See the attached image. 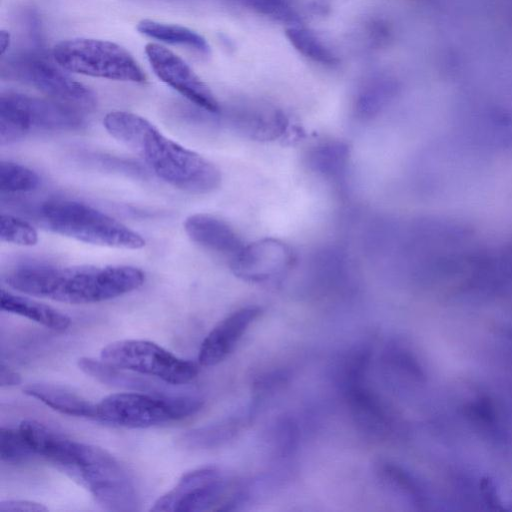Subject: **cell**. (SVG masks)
Masks as SVG:
<instances>
[{
    "label": "cell",
    "instance_id": "obj_1",
    "mask_svg": "<svg viewBox=\"0 0 512 512\" xmlns=\"http://www.w3.org/2000/svg\"><path fill=\"white\" fill-rule=\"evenodd\" d=\"M103 125L170 186L197 195L213 192L220 186L221 173L212 162L169 139L142 116L111 111L104 117Z\"/></svg>",
    "mask_w": 512,
    "mask_h": 512
},
{
    "label": "cell",
    "instance_id": "obj_2",
    "mask_svg": "<svg viewBox=\"0 0 512 512\" xmlns=\"http://www.w3.org/2000/svg\"><path fill=\"white\" fill-rule=\"evenodd\" d=\"M142 270L133 266L28 265L6 276V283L22 293L69 304L110 300L141 287Z\"/></svg>",
    "mask_w": 512,
    "mask_h": 512
},
{
    "label": "cell",
    "instance_id": "obj_3",
    "mask_svg": "<svg viewBox=\"0 0 512 512\" xmlns=\"http://www.w3.org/2000/svg\"><path fill=\"white\" fill-rule=\"evenodd\" d=\"M50 462L88 489L103 509L139 510V496L132 478L106 450L64 437Z\"/></svg>",
    "mask_w": 512,
    "mask_h": 512
},
{
    "label": "cell",
    "instance_id": "obj_4",
    "mask_svg": "<svg viewBox=\"0 0 512 512\" xmlns=\"http://www.w3.org/2000/svg\"><path fill=\"white\" fill-rule=\"evenodd\" d=\"M38 216L52 232L84 243L124 249L145 246L139 233L82 202L50 200L39 207Z\"/></svg>",
    "mask_w": 512,
    "mask_h": 512
},
{
    "label": "cell",
    "instance_id": "obj_5",
    "mask_svg": "<svg viewBox=\"0 0 512 512\" xmlns=\"http://www.w3.org/2000/svg\"><path fill=\"white\" fill-rule=\"evenodd\" d=\"M202 405L203 400L194 395L116 393L96 404V419L117 426L147 428L192 416Z\"/></svg>",
    "mask_w": 512,
    "mask_h": 512
},
{
    "label": "cell",
    "instance_id": "obj_6",
    "mask_svg": "<svg viewBox=\"0 0 512 512\" xmlns=\"http://www.w3.org/2000/svg\"><path fill=\"white\" fill-rule=\"evenodd\" d=\"M52 55L64 70L110 80L144 83L146 75L134 57L106 40L73 38L57 43Z\"/></svg>",
    "mask_w": 512,
    "mask_h": 512
},
{
    "label": "cell",
    "instance_id": "obj_7",
    "mask_svg": "<svg viewBox=\"0 0 512 512\" xmlns=\"http://www.w3.org/2000/svg\"><path fill=\"white\" fill-rule=\"evenodd\" d=\"M78 110L55 100L8 92L0 96V145L14 143L41 131H71L81 128Z\"/></svg>",
    "mask_w": 512,
    "mask_h": 512
},
{
    "label": "cell",
    "instance_id": "obj_8",
    "mask_svg": "<svg viewBox=\"0 0 512 512\" xmlns=\"http://www.w3.org/2000/svg\"><path fill=\"white\" fill-rule=\"evenodd\" d=\"M100 358L112 366L157 378L169 385L186 384L199 371L195 362L181 359L147 340L112 342L101 350Z\"/></svg>",
    "mask_w": 512,
    "mask_h": 512
},
{
    "label": "cell",
    "instance_id": "obj_9",
    "mask_svg": "<svg viewBox=\"0 0 512 512\" xmlns=\"http://www.w3.org/2000/svg\"><path fill=\"white\" fill-rule=\"evenodd\" d=\"M7 64L2 68L3 76L28 84L52 100L76 110H89L96 105V96L89 87L43 57L23 55Z\"/></svg>",
    "mask_w": 512,
    "mask_h": 512
},
{
    "label": "cell",
    "instance_id": "obj_10",
    "mask_svg": "<svg viewBox=\"0 0 512 512\" xmlns=\"http://www.w3.org/2000/svg\"><path fill=\"white\" fill-rule=\"evenodd\" d=\"M229 482L216 467H203L184 474L177 484L151 507L155 512H184L216 509Z\"/></svg>",
    "mask_w": 512,
    "mask_h": 512
},
{
    "label": "cell",
    "instance_id": "obj_11",
    "mask_svg": "<svg viewBox=\"0 0 512 512\" xmlns=\"http://www.w3.org/2000/svg\"><path fill=\"white\" fill-rule=\"evenodd\" d=\"M145 53L162 82L205 111L219 112L220 106L210 89L182 58L156 43H148Z\"/></svg>",
    "mask_w": 512,
    "mask_h": 512
},
{
    "label": "cell",
    "instance_id": "obj_12",
    "mask_svg": "<svg viewBox=\"0 0 512 512\" xmlns=\"http://www.w3.org/2000/svg\"><path fill=\"white\" fill-rule=\"evenodd\" d=\"M294 262L291 248L284 242L265 238L243 248L230 259L232 272L238 278L255 283L281 279Z\"/></svg>",
    "mask_w": 512,
    "mask_h": 512
},
{
    "label": "cell",
    "instance_id": "obj_13",
    "mask_svg": "<svg viewBox=\"0 0 512 512\" xmlns=\"http://www.w3.org/2000/svg\"><path fill=\"white\" fill-rule=\"evenodd\" d=\"M260 314V307L246 306L221 320L203 340L198 354L199 364L210 367L223 361Z\"/></svg>",
    "mask_w": 512,
    "mask_h": 512
},
{
    "label": "cell",
    "instance_id": "obj_14",
    "mask_svg": "<svg viewBox=\"0 0 512 512\" xmlns=\"http://www.w3.org/2000/svg\"><path fill=\"white\" fill-rule=\"evenodd\" d=\"M184 229L199 246L232 259L244 246L239 235L225 220L206 213L186 218Z\"/></svg>",
    "mask_w": 512,
    "mask_h": 512
},
{
    "label": "cell",
    "instance_id": "obj_15",
    "mask_svg": "<svg viewBox=\"0 0 512 512\" xmlns=\"http://www.w3.org/2000/svg\"><path fill=\"white\" fill-rule=\"evenodd\" d=\"M77 365L85 374L103 384L146 393L164 394V389L159 382L149 380L148 376L142 377V374L112 366L102 360L83 357L78 360Z\"/></svg>",
    "mask_w": 512,
    "mask_h": 512
},
{
    "label": "cell",
    "instance_id": "obj_16",
    "mask_svg": "<svg viewBox=\"0 0 512 512\" xmlns=\"http://www.w3.org/2000/svg\"><path fill=\"white\" fill-rule=\"evenodd\" d=\"M23 392L60 413L96 419V405L63 386L31 383L23 388Z\"/></svg>",
    "mask_w": 512,
    "mask_h": 512
},
{
    "label": "cell",
    "instance_id": "obj_17",
    "mask_svg": "<svg viewBox=\"0 0 512 512\" xmlns=\"http://www.w3.org/2000/svg\"><path fill=\"white\" fill-rule=\"evenodd\" d=\"M307 163L313 172L323 178L342 183L349 171L350 149L341 141H325L309 150Z\"/></svg>",
    "mask_w": 512,
    "mask_h": 512
},
{
    "label": "cell",
    "instance_id": "obj_18",
    "mask_svg": "<svg viewBox=\"0 0 512 512\" xmlns=\"http://www.w3.org/2000/svg\"><path fill=\"white\" fill-rule=\"evenodd\" d=\"M1 309L35 321L54 331H64L71 319L64 313L44 303L1 290Z\"/></svg>",
    "mask_w": 512,
    "mask_h": 512
},
{
    "label": "cell",
    "instance_id": "obj_19",
    "mask_svg": "<svg viewBox=\"0 0 512 512\" xmlns=\"http://www.w3.org/2000/svg\"><path fill=\"white\" fill-rule=\"evenodd\" d=\"M238 130L249 139L276 140L289 131V120L277 109H252L239 116Z\"/></svg>",
    "mask_w": 512,
    "mask_h": 512
},
{
    "label": "cell",
    "instance_id": "obj_20",
    "mask_svg": "<svg viewBox=\"0 0 512 512\" xmlns=\"http://www.w3.org/2000/svg\"><path fill=\"white\" fill-rule=\"evenodd\" d=\"M398 88L397 81L390 76H377L367 81L355 98L357 116L370 119L379 114L396 96Z\"/></svg>",
    "mask_w": 512,
    "mask_h": 512
},
{
    "label": "cell",
    "instance_id": "obj_21",
    "mask_svg": "<svg viewBox=\"0 0 512 512\" xmlns=\"http://www.w3.org/2000/svg\"><path fill=\"white\" fill-rule=\"evenodd\" d=\"M345 392L358 424L370 433L383 434L384 409L370 391L359 383L345 388Z\"/></svg>",
    "mask_w": 512,
    "mask_h": 512
},
{
    "label": "cell",
    "instance_id": "obj_22",
    "mask_svg": "<svg viewBox=\"0 0 512 512\" xmlns=\"http://www.w3.org/2000/svg\"><path fill=\"white\" fill-rule=\"evenodd\" d=\"M137 30L145 36L162 42L187 46L203 54L210 52L206 39L184 26L143 19L138 22Z\"/></svg>",
    "mask_w": 512,
    "mask_h": 512
},
{
    "label": "cell",
    "instance_id": "obj_23",
    "mask_svg": "<svg viewBox=\"0 0 512 512\" xmlns=\"http://www.w3.org/2000/svg\"><path fill=\"white\" fill-rule=\"evenodd\" d=\"M286 36L293 47L303 56L322 65L334 66L337 56L310 30L299 25L286 29Z\"/></svg>",
    "mask_w": 512,
    "mask_h": 512
},
{
    "label": "cell",
    "instance_id": "obj_24",
    "mask_svg": "<svg viewBox=\"0 0 512 512\" xmlns=\"http://www.w3.org/2000/svg\"><path fill=\"white\" fill-rule=\"evenodd\" d=\"M238 421L228 419L217 424H211L193 429L182 434L181 445L191 449H205L217 446L229 440L237 431Z\"/></svg>",
    "mask_w": 512,
    "mask_h": 512
},
{
    "label": "cell",
    "instance_id": "obj_25",
    "mask_svg": "<svg viewBox=\"0 0 512 512\" xmlns=\"http://www.w3.org/2000/svg\"><path fill=\"white\" fill-rule=\"evenodd\" d=\"M40 184V177L33 170L10 161L0 163L1 193H25L35 190Z\"/></svg>",
    "mask_w": 512,
    "mask_h": 512
},
{
    "label": "cell",
    "instance_id": "obj_26",
    "mask_svg": "<svg viewBox=\"0 0 512 512\" xmlns=\"http://www.w3.org/2000/svg\"><path fill=\"white\" fill-rule=\"evenodd\" d=\"M0 240L20 246H34L38 242V233L29 222L13 215L2 214Z\"/></svg>",
    "mask_w": 512,
    "mask_h": 512
},
{
    "label": "cell",
    "instance_id": "obj_27",
    "mask_svg": "<svg viewBox=\"0 0 512 512\" xmlns=\"http://www.w3.org/2000/svg\"><path fill=\"white\" fill-rule=\"evenodd\" d=\"M36 455L28 446L19 429H0V458L3 462L19 464L26 462Z\"/></svg>",
    "mask_w": 512,
    "mask_h": 512
},
{
    "label": "cell",
    "instance_id": "obj_28",
    "mask_svg": "<svg viewBox=\"0 0 512 512\" xmlns=\"http://www.w3.org/2000/svg\"><path fill=\"white\" fill-rule=\"evenodd\" d=\"M257 13L291 26L298 25L300 16L291 0H245Z\"/></svg>",
    "mask_w": 512,
    "mask_h": 512
},
{
    "label": "cell",
    "instance_id": "obj_29",
    "mask_svg": "<svg viewBox=\"0 0 512 512\" xmlns=\"http://www.w3.org/2000/svg\"><path fill=\"white\" fill-rule=\"evenodd\" d=\"M48 508L41 503L29 500H6L0 502V512H46Z\"/></svg>",
    "mask_w": 512,
    "mask_h": 512
},
{
    "label": "cell",
    "instance_id": "obj_30",
    "mask_svg": "<svg viewBox=\"0 0 512 512\" xmlns=\"http://www.w3.org/2000/svg\"><path fill=\"white\" fill-rule=\"evenodd\" d=\"M389 28L381 21L375 22L369 29V37L375 45H381L389 39Z\"/></svg>",
    "mask_w": 512,
    "mask_h": 512
},
{
    "label": "cell",
    "instance_id": "obj_31",
    "mask_svg": "<svg viewBox=\"0 0 512 512\" xmlns=\"http://www.w3.org/2000/svg\"><path fill=\"white\" fill-rule=\"evenodd\" d=\"M22 379L19 373L12 370L4 363L0 365V385L1 387L16 386L21 383Z\"/></svg>",
    "mask_w": 512,
    "mask_h": 512
},
{
    "label": "cell",
    "instance_id": "obj_32",
    "mask_svg": "<svg viewBox=\"0 0 512 512\" xmlns=\"http://www.w3.org/2000/svg\"><path fill=\"white\" fill-rule=\"evenodd\" d=\"M10 44H11L10 33L6 30H1L0 31V49H1L2 55L8 50Z\"/></svg>",
    "mask_w": 512,
    "mask_h": 512
}]
</instances>
